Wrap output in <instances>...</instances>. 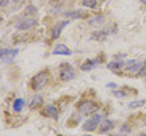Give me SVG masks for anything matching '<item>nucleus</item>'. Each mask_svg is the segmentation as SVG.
<instances>
[{
    "mask_svg": "<svg viewBox=\"0 0 146 136\" xmlns=\"http://www.w3.org/2000/svg\"><path fill=\"white\" fill-rule=\"evenodd\" d=\"M101 122H102V116L101 114H94V116L90 117V119L83 124L82 128L85 130V131H93V130L98 128V125H101Z\"/></svg>",
    "mask_w": 146,
    "mask_h": 136,
    "instance_id": "f257e3e1",
    "label": "nucleus"
},
{
    "mask_svg": "<svg viewBox=\"0 0 146 136\" xmlns=\"http://www.w3.org/2000/svg\"><path fill=\"white\" fill-rule=\"evenodd\" d=\"M17 53H19V50H17V49H2V50H0V57H2V63H7V64H10L11 61H13L14 58L17 57Z\"/></svg>",
    "mask_w": 146,
    "mask_h": 136,
    "instance_id": "f03ea898",
    "label": "nucleus"
},
{
    "mask_svg": "<svg viewBox=\"0 0 146 136\" xmlns=\"http://www.w3.org/2000/svg\"><path fill=\"white\" fill-rule=\"evenodd\" d=\"M79 111L83 114H91L94 111H98V103L93 100H83L82 103L79 105Z\"/></svg>",
    "mask_w": 146,
    "mask_h": 136,
    "instance_id": "7ed1b4c3",
    "label": "nucleus"
},
{
    "mask_svg": "<svg viewBox=\"0 0 146 136\" xmlns=\"http://www.w3.org/2000/svg\"><path fill=\"white\" fill-rule=\"evenodd\" d=\"M74 77H76V70L71 67V64H63V66L60 67V78L61 80H72Z\"/></svg>",
    "mask_w": 146,
    "mask_h": 136,
    "instance_id": "20e7f679",
    "label": "nucleus"
},
{
    "mask_svg": "<svg viewBox=\"0 0 146 136\" xmlns=\"http://www.w3.org/2000/svg\"><path fill=\"white\" fill-rule=\"evenodd\" d=\"M36 25V19L35 17H25V19L19 20V22L16 24V30H21V32H24V30H30L32 27Z\"/></svg>",
    "mask_w": 146,
    "mask_h": 136,
    "instance_id": "39448f33",
    "label": "nucleus"
},
{
    "mask_svg": "<svg viewBox=\"0 0 146 136\" xmlns=\"http://www.w3.org/2000/svg\"><path fill=\"white\" fill-rule=\"evenodd\" d=\"M46 83H47V74L46 72L38 74V75H35V78L32 80V88L38 91V89H41Z\"/></svg>",
    "mask_w": 146,
    "mask_h": 136,
    "instance_id": "423d86ee",
    "label": "nucleus"
},
{
    "mask_svg": "<svg viewBox=\"0 0 146 136\" xmlns=\"http://www.w3.org/2000/svg\"><path fill=\"white\" fill-rule=\"evenodd\" d=\"M126 69H127V72L138 74L140 69H141V63L137 61V60H130V61H127V63H126Z\"/></svg>",
    "mask_w": 146,
    "mask_h": 136,
    "instance_id": "0eeeda50",
    "label": "nucleus"
},
{
    "mask_svg": "<svg viewBox=\"0 0 146 136\" xmlns=\"http://www.w3.org/2000/svg\"><path fill=\"white\" fill-rule=\"evenodd\" d=\"M113 127H115V122H113V120L105 119V120H102L101 125H99V131H101V133H107V131H110Z\"/></svg>",
    "mask_w": 146,
    "mask_h": 136,
    "instance_id": "6e6552de",
    "label": "nucleus"
},
{
    "mask_svg": "<svg viewBox=\"0 0 146 136\" xmlns=\"http://www.w3.org/2000/svg\"><path fill=\"white\" fill-rule=\"evenodd\" d=\"M68 24H69V22H68V20H63V22H58V24H57V25H55V28H54V30H52V38H54V39H57V38H58V36H60V33H61V30H63V28H64V27H66V25H68Z\"/></svg>",
    "mask_w": 146,
    "mask_h": 136,
    "instance_id": "1a4fd4ad",
    "label": "nucleus"
},
{
    "mask_svg": "<svg viewBox=\"0 0 146 136\" xmlns=\"http://www.w3.org/2000/svg\"><path fill=\"white\" fill-rule=\"evenodd\" d=\"M44 114L47 117H54V119H57L58 117V108L54 106V105H47V106L44 108Z\"/></svg>",
    "mask_w": 146,
    "mask_h": 136,
    "instance_id": "9d476101",
    "label": "nucleus"
},
{
    "mask_svg": "<svg viewBox=\"0 0 146 136\" xmlns=\"http://www.w3.org/2000/svg\"><path fill=\"white\" fill-rule=\"evenodd\" d=\"M71 53H72V52H71L64 44H58V45H55V49H54V55H71Z\"/></svg>",
    "mask_w": 146,
    "mask_h": 136,
    "instance_id": "9b49d317",
    "label": "nucleus"
},
{
    "mask_svg": "<svg viewBox=\"0 0 146 136\" xmlns=\"http://www.w3.org/2000/svg\"><path fill=\"white\" fill-rule=\"evenodd\" d=\"M98 63H99V60H88L85 64H82V70H91V69H94L96 66H98Z\"/></svg>",
    "mask_w": 146,
    "mask_h": 136,
    "instance_id": "f8f14e48",
    "label": "nucleus"
},
{
    "mask_svg": "<svg viewBox=\"0 0 146 136\" xmlns=\"http://www.w3.org/2000/svg\"><path fill=\"white\" fill-rule=\"evenodd\" d=\"M13 108H14V111H16V113H21V111H22V108H24V100H22V99H16V100H14V103H13Z\"/></svg>",
    "mask_w": 146,
    "mask_h": 136,
    "instance_id": "ddd939ff",
    "label": "nucleus"
},
{
    "mask_svg": "<svg viewBox=\"0 0 146 136\" xmlns=\"http://www.w3.org/2000/svg\"><path fill=\"white\" fill-rule=\"evenodd\" d=\"M124 66L123 61H113V63L108 64V69L110 70H121V67Z\"/></svg>",
    "mask_w": 146,
    "mask_h": 136,
    "instance_id": "4468645a",
    "label": "nucleus"
},
{
    "mask_svg": "<svg viewBox=\"0 0 146 136\" xmlns=\"http://www.w3.org/2000/svg\"><path fill=\"white\" fill-rule=\"evenodd\" d=\"M68 19H74V17H83V11H71V13H64Z\"/></svg>",
    "mask_w": 146,
    "mask_h": 136,
    "instance_id": "2eb2a0df",
    "label": "nucleus"
},
{
    "mask_svg": "<svg viewBox=\"0 0 146 136\" xmlns=\"http://www.w3.org/2000/svg\"><path fill=\"white\" fill-rule=\"evenodd\" d=\"M98 5V0H83V7L86 8H96Z\"/></svg>",
    "mask_w": 146,
    "mask_h": 136,
    "instance_id": "dca6fc26",
    "label": "nucleus"
},
{
    "mask_svg": "<svg viewBox=\"0 0 146 136\" xmlns=\"http://www.w3.org/2000/svg\"><path fill=\"white\" fill-rule=\"evenodd\" d=\"M145 105V100H135V102H130L129 103V108L133 110V108H138V106H143Z\"/></svg>",
    "mask_w": 146,
    "mask_h": 136,
    "instance_id": "f3484780",
    "label": "nucleus"
},
{
    "mask_svg": "<svg viewBox=\"0 0 146 136\" xmlns=\"http://www.w3.org/2000/svg\"><path fill=\"white\" fill-rule=\"evenodd\" d=\"M39 103H42V97H41V95H36V97L33 99V102L30 103V106H32V108H36Z\"/></svg>",
    "mask_w": 146,
    "mask_h": 136,
    "instance_id": "a211bd4d",
    "label": "nucleus"
},
{
    "mask_svg": "<svg viewBox=\"0 0 146 136\" xmlns=\"http://www.w3.org/2000/svg\"><path fill=\"white\" fill-rule=\"evenodd\" d=\"M35 13H36V8L33 7V5H30V7H27V8H25V14H27V17L32 16V14H35Z\"/></svg>",
    "mask_w": 146,
    "mask_h": 136,
    "instance_id": "6ab92c4d",
    "label": "nucleus"
},
{
    "mask_svg": "<svg viewBox=\"0 0 146 136\" xmlns=\"http://www.w3.org/2000/svg\"><path fill=\"white\" fill-rule=\"evenodd\" d=\"M138 75L140 77H146V63L141 66V69H140V72H138Z\"/></svg>",
    "mask_w": 146,
    "mask_h": 136,
    "instance_id": "aec40b11",
    "label": "nucleus"
},
{
    "mask_svg": "<svg viewBox=\"0 0 146 136\" xmlns=\"http://www.w3.org/2000/svg\"><path fill=\"white\" fill-rule=\"evenodd\" d=\"M102 20V17H96V19H91L90 20V25H93V24H96V22H101Z\"/></svg>",
    "mask_w": 146,
    "mask_h": 136,
    "instance_id": "412c9836",
    "label": "nucleus"
},
{
    "mask_svg": "<svg viewBox=\"0 0 146 136\" xmlns=\"http://www.w3.org/2000/svg\"><path fill=\"white\" fill-rule=\"evenodd\" d=\"M8 3H10V0H0V5H2V7H7Z\"/></svg>",
    "mask_w": 146,
    "mask_h": 136,
    "instance_id": "4be33fe9",
    "label": "nucleus"
},
{
    "mask_svg": "<svg viewBox=\"0 0 146 136\" xmlns=\"http://www.w3.org/2000/svg\"><path fill=\"white\" fill-rule=\"evenodd\" d=\"M138 136H146V135H143V133H141V135H138Z\"/></svg>",
    "mask_w": 146,
    "mask_h": 136,
    "instance_id": "5701e85b",
    "label": "nucleus"
},
{
    "mask_svg": "<svg viewBox=\"0 0 146 136\" xmlns=\"http://www.w3.org/2000/svg\"><path fill=\"white\" fill-rule=\"evenodd\" d=\"M50 2H57V0H50Z\"/></svg>",
    "mask_w": 146,
    "mask_h": 136,
    "instance_id": "b1692460",
    "label": "nucleus"
},
{
    "mask_svg": "<svg viewBox=\"0 0 146 136\" xmlns=\"http://www.w3.org/2000/svg\"><path fill=\"white\" fill-rule=\"evenodd\" d=\"M86 136H91V135H86Z\"/></svg>",
    "mask_w": 146,
    "mask_h": 136,
    "instance_id": "393cba45",
    "label": "nucleus"
},
{
    "mask_svg": "<svg viewBox=\"0 0 146 136\" xmlns=\"http://www.w3.org/2000/svg\"><path fill=\"white\" fill-rule=\"evenodd\" d=\"M16 2H19V0H16Z\"/></svg>",
    "mask_w": 146,
    "mask_h": 136,
    "instance_id": "a878e982",
    "label": "nucleus"
}]
</instances>
